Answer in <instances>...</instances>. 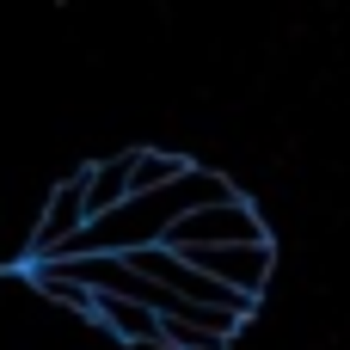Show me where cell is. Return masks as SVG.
<instances>
[{"mask_svg": "<svg viewBox=\"0 0 350 350\" xmlns=\"http://www.w3.org/2000/svg\"><path fill=\"white\" fill-rule=\"evenodd\" d=\"M197 271H209L215 283L240 289L246 301H258L277 277V240H246V246H178Z\"/></svg>", "mask_w": 350, "mask_h": 350, "instance_id": "obj_1", "label": "cell"}, {"mask_svg": "<svg viewBox=\"0 0 350 350\" xmlns=\"http://www.w3.org/2000/svg\"><path fill=\"white\" fill-rule=\"evenodd\" d=\"M246 240H271L265 215L252 209V197H228V203H209V209H191L166 246H246Z\"/></svg>", "mask_w": 350, "mask_h": 350, "instance_id": "obj_2", "label": "cell"}, {"mask_svg": "<svg viewBox=\"0 0 350 350\" xmlns=\"http://www.w3.org/2000/svg\"><path fill=\"white\" fill-rule=\"evenodd\" d=\"M86 221H92L86 172H74V178H62V185L49 191V203H43V215H37V228H31V258H62V252L86 234Z\"/></svg>", "mask_w": 350, "mask_h": 350, "instance_id": "obj_3", "label": "cell"}, {"mask_svg": "<svg viewBox=\"0 0 350 350\" xmlns=\"http://www.w3.org/2000/svg\"><path fill=\"white\" fill-rule=\"evenodd\" d=\"M197 160L185 154H166V148H135L129 154V197H148V191H166L172 178H185Z\"/></svg>", "mask_w": 350, "mask_h": 350, "instance_id": "obj_4", "label": "cell"}, {"mask_svg": "<svg viewBox=\"0 0 350 350\" xmlns=\"http://www.w3.org/2000/svg\"><path fill=\"white\" fill-rule=\"evenodd\" d=\"M86 203H92V215H105V209L129 203V154L86 166Z\"/></svg>", "mask_w": 350, "mask_h": 350, "instance_id": "obj_5", "label": "cell"}, {"mask_svg": "<svg viewBox=\"0 0 350 350\" xmlns=\"http://www.w3.org/2000/svg\"><path fill=\"white\" fill-rule=\"evenodd\" d=\"M160 350H228V338H215V332H203V326H191V320H172V314H166Z\"/></svg>", "mask_w": 350, "mask_h": 350, "instance_id": "obj_6", "label": "cell"}]
</instances>
